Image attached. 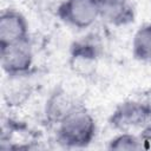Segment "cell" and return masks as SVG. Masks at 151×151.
Here are the masks:
<instances>
[{
  "mask_svg": "<svg viewBox=\"0 0 151 151\" xmlns=\"http://www.w3.org/2000/svg\"><path fill=\"white\" fill-rule=\"evenodd\" d=\"M96 130L93 116L78 104L57 125V140L66 147H85L94 139Z\"/></svg>",
  "mask_w": 151,
  "mask_h": 151,
  "instance_id": "obj_1",
  "label": "cell"
},
{
  "mask_svg": "<svg viewBox=\"0 0 151 151\" xmlns=\"http://www.w3.org/2000/svg\"><path fill=\"white\" fill-rule=\"evenodd\" d=\"M55 14L78 29L91 27L100 18L98 0H63Z\"/></svg>",
  "mask_w": 151,
  "mask_h": 151,
  "instance_id": "obj_2",
  "label": "cell"
},
{
  "mask_svg": "<svg viewBox=\"0 0 151 151\" xmlns=\"http://www.w3.org/2000/svg\"><path fill=\"white\" fill-rule=\"evenodd\" d=\"M110 124L122 132L151 127V105L136 100L124 101L111 114Z\"/></svg>",
  "mask_w": 151,
  "mask_h": 151,
  "instance_id": "obj_3",
  "label": "cell"
},
{
  "mask_svg": "<svg viewBox=\"0 0 151 151\" xmlns=\"http://www.w3.org/2000/svg\"><path fill=\"white\" fill-rule=\"evenodd\" d=\"M0 60L7 77L28 76L34 60L29 40L0 47Z\"/></svg>",
  "mask_w": 151,
  "mask_h": 151,
  "instance_id": "obj_4",
  "label": "cell"
},
{
  "mask_svg": "<svg viewBox=\"0 0 151 151\" xmlns=\"http://www.w3.org/2000/svg\"><path fill=\"white\" fill-rule=\"evenodd\" d=\"M28 39V22L25 15L13 8L0 14V47L26 41Z\"/></svg>",
  "mask_w": 151,
  "mask_h": 151,
  "instance_id": "obj_5",
  "label": "cell"
},
{
  "mask_svg": "<svg viewBox=\"0 0 151 151\" xmlns=\"http://www.w3.org/2000/svg\"><path fill=\"white\" fill-rule=\"evenodd\" d=\"M98 60L97 46L87 40L76 41L71 47L70 66L71 70L79 77H91L96 72Z\"/></svg>",
  "mask_w": 151,
  "mask_h": 151,
  "instance_id": "obj_6",
  "label": "cell"
},
{
  "mask_svg": "<svg viewBox=\"0 0 151 151\" xmlns=\"http://www.w3.org/2000/svg\"><path fill=\"white\" fill-rule=\"evenodd\" d=\"M76 105H78V103L76 101L73 94L64 87H58L51 92L45 103V118L50 124L58 125Z\"/></svg>",
  "mask_w": 151,
  "mask_h": 151,
  "instance_id": "obj_7",
  "label": "cell"
},
{
  "mask_svg": "<svg viewBox=\"0 0 151 151\" xmlns=\"http://www.w3.org/2000/svg\"><path fill=\"white\" fill-rule=\"evenodd\" d=\"M100 18L110 25L124 26L133 20L134 13L129 0H98Z\"/></svg>",
  "mask_w": 151,
  "mask_h": 151,
  "instance_id": "obj_8",
  "label": "cell"
},
{
  "mask_svg": "<svg viewBox=\"0 0 151 151\" xmlns=\"http://www.w3.org/2000/svg\"><path fill=\"white\" fill-rule=\"evenodd\" d=\"M26 77L27 76L8 77L4 86V99L8 106H19L28 99L31 86L26 81Z\"/></svg>",
  "mask_w": 151,
  "mask_h": 151,
  "instance_id": "obj_9",
  "label": "cell"
},
{
  "mask_svg": "<svg viewBox=\"0 0 151 151\" xmlns=\"http://www.w3.org/2000/svg\"><path fill=\"white\" fill-rule=\"evenodd\" d=\"M132 54L139 61H151V22L136 31L132 39Z\"/></svg>",
  "mask_w": 151,
  "mask_h": 151,
  "instance_id": "obj_10",
  "label": "cell"
},
{
  "mask_svg": "<svg viewBox=\"0 0 151 151\" xmlns=\"http://www.w3.org/2000/svg\"><path fill=\"white\" fill-rule=\"evenodd\" d=\"M144 139L130 131L120 132L109 142L110 150H140L144 147Z\"/></svg>",
  "mask_w": 151,
  "mask_h": 151,
  "instance_id": "obj_11",
  "label": "cell"
}]
</instances>
